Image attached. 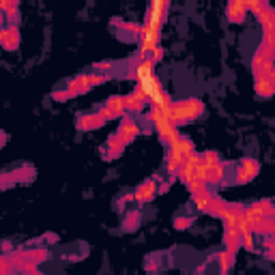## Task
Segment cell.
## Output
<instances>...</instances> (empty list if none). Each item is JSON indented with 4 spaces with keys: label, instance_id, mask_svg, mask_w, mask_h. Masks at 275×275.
I'll return each mask as SVG.
<instances>
[{
    "label": "cell",
    "instance_id": "cell-6",
    "mask_svg": "<svg viewBox=\"0 0 275 275\" xmlns=\"http://www.w3.org/2000/svg\"><path fill=\"white\" fill-rule=\"evenodd\" d=\"M135 86H138V88H140L142 93H144L146 101H153L155 97L161 95L163 90H166V88H163V82H161L157 76H151V78H146V80H142V82H138Z\"/></svg>",
    "mask_w": 275,
    "mask_h": 275
},
{
    "label": "cell",
    "instance_id": "cell-37",
    "mask_svg": "<svg viewBox=\"0 0 275 275\" xmlns=\"http://www.w3.org/2000/svg\"><path fill=\"white\" fill-rule=\"evenodd\" d=\"M97 114H99V116H101V118H104V121H106V123H108V121H116V118H118L116 114H112V112H110V110H108V108H99V110H97Z\"/></svg>",
    "mask_w": 275,
    "mask_h": 275
},
{
    "label": "cell",
    "instance_id": "cell-21",
    "mask_svg": "<svg viewBox=\"0 0 275 275\" xmlns=\"http://www.w3.org/2000/svg\"><path fill=\"white\" fill-rule=\"evenodd\" d=\"M217 260H219V275H228V273H230V269L234 267L236 254H230V252L222 250L217 254Z\"/></svg>",
    "mask_w": 275,
    "mask_h": 275
},
{
    "label": "cell",
    "instance_id": "cell-36",
    "mask_svg": "<svg viewBox=\"0 0 275 275\" xmlns=\"http://www.w3.org/2000/svg\"><path fill=\"white\" fill-rule=\"evenodd\" d=\"M52 99H54V101H69L71 95L67 93V88H65V90H54V93H52Z\"/></svg>",
    "mask_w": 275,
    "mask_h": 275
},
{
    "label": "cell",
    "instance_id": "cell-39",
    "mask_svg": "<svg viewBox=\"0 0 275 275\" xmlns=\"http://www.w3.org/2000/svg\"><path fill=\"white\" fill-rule=\"evenodd\" d=\"M127 202H133V196L131 194H127V196L121 198V204H127Z\"/></svg>",
    "mask_w": 275,
    "mask_h": 275
},
{
    "label": "cell",
    "instance_id": "cell-17",
    "mask_svg": "<svg viewBox=\"0 0 275 275\" xmlns=\"http://www.w3.org/2000/svg\"><path fill=\"white\" fill-rule=\"evenodd\" d=\"M22 43V35H20V24H9L7 26V41L3 43V48L7 52H13L20 48Z\"/></svg>",
    "mask_w": 275,
    "mask_h": 275
},
{
    "label": "cell",
    "instance_id": "cell-5",
    "mask_svg": "<svg viewBox=\"0 0 275 275\" xmlns=\"http://www.w3.org/2000/svg\"><path fill=\"white\" fill-rule=\"evenodd\" d=\"M146 110V97L140 88H133L129 95H125V112L127 114H140Z\"/></svg>",
    "mask_w": 275,
    "mask_h": 275
},
{
    "label": "cell",
    "instance_id": "cell-35",
    "mask_svg": "<svg viewBox=\"0 0 275 275\" xmlns=\"http://www.w3.org/2000/svg\"><path fill=\"white\" fill-rule=\"evenodd\" d=\"M11 262H9V258H5V256H0V275H11Z\"/></svg>",
    "mask_w": 275,
    "mask_h": 275
},
{
    "label": "cell",
    "instance_id": "cell-14",
    "mask_svg": "<svg viewBox=\"0 0 275 275\" xmlns=\"http://www.w3.org/2000/svg\"><path fill=\"white\" fill-rule=\"evenodd\" d=\"M0 11L9 24H20V3L17 0H0Z\"/></svg>",
    "mask_w": 275,
    "mask_h": 275
},
{
    "label": "cell",
    "instance_id": "cell-38",
    "mask_svg": "<svg viewBox=\"0 0 275 275\" xmlns=\"http://www.w3.org/2000/svg\"><path fill=\"white\" fill-rule=\"evenodd\" d=\"M7 41V26H5V28H0V45H3Z\"/></svg>",
    "mask_w": 275,
    "mask_h": 275
},
{
    "label": "cell",
    "instance_id": "cell-26",
    "mask_svg": "<svg viewBox=\"0 0 275 275\" xmlns=\"http://www.w3.org/2000/svg\"><path fill=\"white\" fill-rule=\"evenodd\" d=\"M200 163H202L204 168H211V166L222 163V157H219L215 151H204V153H200Z\"/></svg>",
    "mask_w": 275,
    "mask_h": 275
},
{
    "label": "cell",
    "instance_id": "cell-2",
    "mask_svg": "<svg viewBox=\"0 0 275 275\" xmlns=\"http://www.w3.org/2000/svg\"><path fill=\"white\" fill-rule=\"evenodd\" d=\"M260 172V161L258 159H252V157H243L234 163V183L236 185H245V183H250L252 179L258 177Z\"/></svg>",
    "mask_w": 275,
    "mask_h": 275
},
{
    "label": "cell",
    "instance_id": "cell-27",
    "mask_svg": "<svg viewBox=\"0 0 275 275\" xmlns=\"http://www.w3.org/2000/svg\"><path fill=\"white\" fill-rule=\"evenodd\" d=\"M256 56H260V58H264V60H273V56H275V45L260 43L258 50H256Z\"/></svg>",
    "mask_w": 275,
    "mask_h": 275
},
{
    "label": "cell",
    "instance_id": "cell-30",
    "mask_svg": "<svg viewBox=\"0 0 275 275\" xmlns=\"http://www.w3.org/2000/svg\"><path fill=\"white\" fill-rule=\"evenodd\" d=\"M191 224H194V217H189V215H179L174 219V228H177V230H187Z\"/></svg>",
    "mask_w": 275,
    "mask_h": 275
},
{
    "label": "cell",
    "instance_id": "cell-23",
    "mask_svg": "<svg viewBox=\"0 0 275 275\" xmlns=\"http://www.w3.org/2000/svg\"><path fill=\"white\" fill-rule=\"evenodd\" d=\"M168 149H172V151H177L179 155H183V157H189V155H194L196 153V146H194V142H191L189 140V138H185V135H183L181 138V140L177 142V144H172V146H168Z\"/></svg>",
    "mask_w": 275,
    "mask_h": 275
},
{
    "label": "cell",
    "instance_id": "cell-10",
    "mask_svg": "<svg viewBox=\"0 0 275 275\" xmlns=\"http://www.w3.org/2000/svg\"><path fill=\"white\" fill-rule=\"evenodd\" d=\"M226 17L230 24H243L247 17V9H245V0H232L226 5Z\"/></svg>",
    "mask_w": 275,
    "mask_h": 275
},
{
    "label": "cell",
    "instance_id": "cell-25",
    "mask_svg": "<svg viewBox=\"0 0 275 275\" xmlns=\"http://www.w3.org/2000/svg\"><path fill=\"white\" fill-rule=\"evenodd\" d=\"M22 256L26 260H32L35 264H39L43 260H48V250H41V247H37V250H22Z\"/></svg>",
    "mask_w": 275,
    "mask_h": 275
},
{
    "label": "cell",
    "instance_id": "cell-20",
    "mask_svg": "<svg viewBox=\"0 0 275 275\" xmlns=\"http://www.w3.org/2000/svg\"><path fill=\"white\" fill-rule=\"evenodd\" d=\"M104 108H108L112 114H116L118 118H123L127 112H125V97L123 95H112V97H108L106 99V104Z\"/></svg>",
    "mask_w": 275,
    "mask_h": 275
},
{
    "label": "cell",
    "instance_id": "cell-18",
    "mask_svg": "<svg viewBox=\"0 0 275 275\" xmlns=\"http://www.w3.org/2000/svg\"><path fill=\"white\" fill-rule=\"evenodd\" d=\"M125 151V144L121 142V138H118L116 133H112L108 138V142H106V159H116V157H121Z\"/></svg>",
    "mask_w": 275,
    "mask_h": 275
},
{
    "label": "cell",
    "instance_id": "cell-32",
    "mask_svg": "<svg viewBox=\"0 0 275 275\" xmlns=\"http://www.w3.org/2000/svg\"><path fill=\"white\" fill-rule=\"evenodd\" d=\"M112 67H114L112 60H99V62H95V65H93V73H108Z\"/></svg>",
    "mask_w": 275,
    "mask_h": 275
},
{
    "label": "cell",
    "instance_id": "cell-11",
    "mask_svg": "<svg viewBox=\"0 0 275 275\" xmlns=\"http://www.w3.org/2000/svg\"><path fill=\"white\" fill-rule=\"evenodd\" d=\"M254 90L260 99H271L273 93H275V73H271V76H267V78H256L254 80Z\"/></svg>",
    "mask_w": 275,
    "mask_h": 275
},
{
    "label": "cell",
    "instance_id": "cell-33",
    "mask_svg": "<svg viewBox=\"0 0 275 275\" xmlns=\"http://www.w3.org/2000/svg\"><path fill=\"white\" fill-rule=\"evenodd\" d=\"M264 247H267V260H275V241L273 236H264Z\"/></svg>",
    "mask_w": 275,
    "mask_h": 275
},
{
    "label": "cell",
    "instance_id": "cell-16",
    "mask_svg": "<svg viewBox=\"0 0 275 275\" xmlns=\"http://www.w3.org/2000/svg\"><path fill=\"white\" fill-rule=\"evenodd\" d=\"M224 250L230 254L241 250V232L236 228H224Z\"/></svg>",
    "mask_w": 275,
    "mask_h": 275
},
{
    "label": "cell",
    "instance_id": "cell-22",
    "mask_svg": "<svg viewBox=\"0 0 275 275\" xmlns=\"http://www.w3.org/2000/svg\"><path fill=\"white\" fill-rule=\"evenodd\" d=\"M252 234H262V236H273L275 232V219H262V222H256L250 226Z\"/></svg>",
    "mask_w": 275,
    "mask_h": 275
},
{
    "label": "cell",
    "instance_id": "cell-15",
    "mask_svg": "<svg viewBox=\"0 0 275 275\" xmlns=\"http://www.w3.org/2000/svg\"><path fill=\"white\" fill-rule=\"evenodd\" d=\"M252 71H254V80L256 78H267V76H271V73H275V65H273V60H264V58H260V56H256V54H254Z\"/></svg>",
    "mask_w": 275,
    "mask_h": 275
},
{
    "label": "cell",
    "instance_id": "cell-3",
    "mask_svg": "<svg viewBox=\"0 0 275 275\" xmlns=\"http://www.w3.org/2000/svg\"><path fill=\"white\" fill-rule=\"evenodd\" d=\"M142 133L140 129V125H138V121L131 116V114H125L121 118V125H118V129H116V135L121 138V142L127 146V144H131L138 135Z\"/></svg>",
    "mask_w": 275,
    "mask_h": 275
},
{
    "label": "cell",
    "instance_id": "cell-31",
    "mask_svg": "<svg viewBox=\"0 0 275 275\" xmlns=\"http://www.w3.org/2000/svg\"><path fill=\"white\" fill-rule=\"evenodd\" d=\"M140 224V213H138V211H133L131 215H127V219H125V230H133V228Z\"/></svg>",
    "mask_w": 275,
    "mask_h": 275
},
{
    "label": "cell",
    "instance_id": "cell-7",
    "mask_svg": "<svg viewBox=\"0 0 275 275\" xmlns=\"http://www.w3.org/2000/svg\"><path fill=\"white\" fill-rule=\"evenodd\" d=\"M155 65L153 62L146 58V60H135L133 62V67L127 71V78L129 80H135V84L138 82H142V80H146V78H151V76H155Z\"/></svg>",
    "mask_w": 275,
    "mask_h": 275
},
{
    "label": "cell",
    "instance_id": "cell-4",
    "mask_svg": "<svg viewBox=\"0 0 275 275\" xmlns=\"http://www.w3.org/2000/svg\"><path fill=\"white\" fill-rule=\"evenodd\" d=\"M157 191H159V183L157 179H146L142 181L140 185L135 187L133 191V202L138 204H146V202H151V200H155V196H157Z\"/></svg>",
    "mask_w": 275,
    "mask_h": 275
},
{
    "label": "cell",
    "instance_id": "cell-40",
    "mask_svg": "<svg viewBox=\"0 0 275 275\" xmlns=\"http://www.w3.org/2000/svg\"><path fill=\"white\" fill-rule=\"evenodd\" d=\"M146 271H157V262H146Z\"/></svg>",
    "mask_w": 275,
    "mask_h": 275
},
{
    "label": "cell",
    "instance_id": "cell-24",
    "mask_svg": "<svg viewBox=\"0 0 275 275\" xmlns=\"http://www.w3.org/2000/svg\"><path fill=\"white\" fill-rule=\"evenodd\" d=\"M215 194L211 189H202V191H198V194H191V202H194V207L198 211H207L209 202H211V198H213Z\"/></svg>",
    "mask_w": 275,
    "mask_h": 275
},
{
    "label": "cell",
    "instance_id": "cell-1",
    "mask_svg": "<svg viewBox=\"0 0 275 275\" xmlns=\"http://www.w3.org/2000/svg\"><path fill=\"white\" fill-rule=\"evenodd\" d=\"M204 112H207V108L198 97H187V99L172 101V106L168 110V116H170V123L179 129L183 125L198 121L200 116H204Z\"/></svg>",
    "mask_w": 275,
    "mask_h": 275
},
{
    "label": "cell",
    "instance_id": "cell-34",
    "mask_svg": "<svg viewBox=\"0 0 275 275\" xmlns=\"http://www.w3.org/2000/svg\"><path fill=\"white\" fill-rule=\"evenodd\" d=\"M163 56H166V50H163V48H161V45H159V48H155V50L151 52V56H149V60L153 62V65H157V62H161V60H163Z\"/></svg>",
    "mask_w": 275,
    "mask_h": 275
},
{
    "label": "cell",
    "instance_id": "cell-29",
    "mask_svg": "<svg viewBox=\"0 0 275 275\" xmlns=\"http://www.w3.org/2000/svg\"><path fill=\"white\" fill-rule=\"evenodd\" d=\"M254 236H256V234H252V232H243V234H241V247H243V250H247V252H256Z\"/></svg>",
    "mask_w": 275,
    "mask_h": 275
},
{
    "label": "cell",
    "instance_id": "cell-41",
    "mask_svg": "<svg viewBox=\"0 0 275 275\" xmlns=\"http://www.w3.org/2000/svg\"><path fill=\"white\" fill-rule=\"evenodd\" d=\"M5 22H7V20H5V15H3V11H0V28H5Z\"/></svg>",
    "mask_w": 275,
    "mask_h": 275
},
{
    "label": "cell",
    "instance_id": "cell-19",
    "mask_svg": "<svg viewBox=\"0 0 275 275\" xmlns=\"http://www.w3.org/2000/svg\"><path fill=\"white\" fill-rule=\"evenodd\" d=\"M183 161H185V157H183V155H179L177 151L168 149V155H166V172H168L170 179L177 177V172H179V168L183 166Z\"/></svg>",
    "mask_w": 275,
    "mask_h": 275
},
{
    "label": "cell",
    "instance_id": "cell-8",
    "mask_svg": "<svg viewBox=\"0 0 275 275\" xmlns=\"http://www.w3.org/2000/svg\"><path fill=\"white\" fill-rule=\"evenodd\" d=\"M88 90H93V86H90V80H88V73H80V76H76L73 80L67 82V93L71 97L86 95Z\"/></svg>",
    "mask_w": 275,
    "mask_h": 275
},
{
    "label": "cell",
    "instance_id": "cell-28",
    "mask_svg": "<svg viewBox=\"0 0 275 275\" xmlns=\"http://www.w3.org/2000/svg\"><path fill=\"white\" fill-rule=\"evenodd\" d=\"M88 80H90V86H101V84H106V82H110V76L108 73H93L90 71L88 73Z\"/></svg>",
    "mask_w": 275,
    "mask_h": 275
},
{
    "label": "cell",
    "instance_id": "cell-9",
    "mask_svg": "<svg viewBox=\"0 0 275 275\" xmlns=\"http://www.w3.org/2000/svg\"><path fill=\"white\" fill-rule=\"evenodd\" d=\"M168 11H170V3H166V0H153V3L149 5V13H146V20L166 24Z\"/></svg>",
    "mask_w": 275,
    "mask_h": 275
},
{
    "label": "cell",
    "instance_id": "cell-13",
    "mask_svg": "<svg viewBox=\"0 0 275 275\" xmlns=\"http://www.w3.org/2000/svg\"><path fill=\"white\" fill-rule=\"evenodd\" d=\"M224 174H226V161L217 163V166L207 168V172H204V183H207V187H217V185H222V183H224Z\"/></svg>",
    "mask_w": 275,
    "mask_h": 275
},
{
    "label": "cell",
    "instance_id": "cell-12",
    "mask_svg": "<svg viewBox=\"0 0 275 275\" xmlns=\"http://www.w3.org/2000/svg\"><path fill=\"white\" fill-rule=\"evenodd\" d=\"M104 125H106V121L97 112L78 116V129L80 131H93V129H99V127H104Z\"/></svg>",
    "mask_w": 275,
    "mask_h": 275
}]
</instances>
